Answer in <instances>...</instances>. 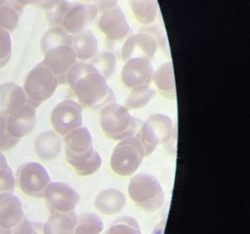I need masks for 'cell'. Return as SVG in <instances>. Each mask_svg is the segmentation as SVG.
<instances>
[{
  "mask_svg": "<svg viewBox=\"0 0 250 234\" xmlns=\"http://www.w3.org/2000/svg\"><path fill=\"white\" fill-rule=\"evenodd\" d=\"M66 162L81 176H92L102 166V157L94 148L93 137L87 127L73 130L63 138Z\"/></svg>",
  "mask_w": 250,
  "mask_h": 234,
  "instance_id": "6da1fadb",
  "label": "cell"
},
{
  "mask_svg": "<svg viewBox=\"0 0 250 234\" xmlns=\"http://www.w3.org/2000/svg\"><path fill=\"white\" fill-rule=\"evenodd\" d=\"M99 123L104 134L113 140L135 136L142 125L140 119L117 102H110L101 108Z\"/></svg>",
  "mask_w": 250,
  "mask_h": 234,
  "instance_id": "7a4b0ae2",
  "label": "cell"
},
{
  "mask_svg": "<svg viewBox=\"0 0 250 234\" xmlns=\"http://www.w3.org/2000/svg\"><path fill=\"white\" fill-rule=\"evenodd\" d=\"M78 100L89 108H102L115 102V95L108 86L106 79L97 70L79 78L71 87Z\"/></svg>",
  "mask_w": 250,
  "mask_h": 234,
  "instance_id": "3957f363",
  "label": "cell"
},
{
  "mask_svg": "<svg viewBox=\"0 0 250 234\" xmlns=\"http://www.w3.org/2000/svg\"><path fill=\"white\" fill-rule=\"evenodd\" d=\"M128 194L141 210L153 213L165 202V194L159 180L149 174H137L129 181Z\"/></svg>",
  "mask_w": 250,
  "mask_h": 234,
  "instance_id": "277c9868",
  "label": "cell"
},
{
  "mask_svg": "<svg viewBox=\"0 0 250 234\" xmlns=\"http://www.w3.org/2000/svg\"><path fill=\"white\" fill-rule=\"evenodd\" d=\"M176 129L171 117L164 114L150 115L141 126L136 136L140 139L146 156L150 155L159 144H170Z\"/></svg>",
  "mask_w": 250,
  "mask_h": 234,
  "instance_id": "5b68a950",
  "label": "cell"
},
{
  "mask_svg": "<svg viewBox=\"0 0 250 234\" xmlns=\"http://www.w3.org/2000/svg\"><path fill=\"white\" fill-rule=\"evenodd\" d=\"M145 157V149L136 136L124 138L115 145L111 153L110 169L117 176H131L137 172Z\"/></svg>",
  "mask_w": 250,
  "mask_h": 234,
  "instance_id": "8992f818",
  "label": "cell"
},
{
  "mask_svg": "<svg viewBox=\"0 0 250 234\" xmlns=\"http://www.w3.org/2000/svg\"><path fill=\"white\" fill-rule=\"evenodd\" d=\"M58 85L57 76L43 62H40L28 72L22 89L27 102L37 107L53 96Z\"/></svg>",
  "mask_w": 250,
  "mask_h": 234,
  "instance_id": "52a82bcc",
  "label": "cell"
},
{
  "mask_svg": "<svg viewBox=\"0 0 250 234\" xmlns=\"http://www.w3.org/2000/svg\"><path fill=\"white\" fill-rule=\"evenodd\" d=\"M163 42L162 33L157 26L144 27L127 37L120 51L121 58L124 61L132 58L150 59Z\"/></svg>",
  "mask_w": 250,
  "mask_h": 234,
  "instance_id": "ba28073f",
  "label": "cell"
},
{
  "mask_svg": "<svg viewBox=\"0 0 250 234\" xmlns=\"http://www.w3.org/2000/svg\"><path fill=\"white\" fill-rule=\"evenodd\" d=\"M16 177L20 189L31 197H43L45 189L51 182L48 171L37 162L22 164L18 169Z\"/></svg>",
  "mask_w": 250,
  "mask_h": 234,
  "instance_id": "9c48e42d",
  "label": "cell"
},
{
  "mask_svg": "<svg viewBox=\"0 0 250 234\" xmlns=\"http://www.w3.org/2000/svg\"><path fill=\"white\" fill-rule=\"evenodd\" d=\"M51 123L55 132L62 136L82 127L81 105L72 99L62 100L52 110Z\"/></svg>",
  "mask_w": 250,
  "mask_h": 234,
  "instance_id": "30bf717a",
  "label": "cell"
},
{
  "mask_svg": "<svg viewBox=\"0 0 250 234\" xmlns=\"http://www.w3.org/2000/svg\"><path fill=\"white\" fill-rule=\"evenodd\" d=\"M43 197L52 213L74 211L80 200L79 193L69 184L62 181H51Z\"/></svg>",
  "mask_w": 250,
  "mask_h": 234,
  "instance_id": "8fae6325",
  "label": "cell"
},
{
  "mask_svg": "<svg viewBox=\"0 0 250 234\" xmlns=\"http://www.w3.org/2000/svg\"><path fill=\"white\" fill-rule=\"evenodd\" d=\"M97 24L110 41H121L131 33L125 14L118 4L101 12Z\"/></svg>",
  "mask_w": 250,
  "mask_h": 234,
  "instance_id": "7c38bea8",
  "label": "cell"
},
{
  "mask_svg": "<svg viewBox=\"0 0 250 234\" xmlns=\"http://www.w3.org/2000/svg\"><path fill=\"white\" fill-rule=\"evenodd\" d=\"M44 54L43 63L57 76L59 84H64L68 69L76 62L77 58L70 45L62 44L48 49Z\"/></svg>",
  "mask_w": 250,
  "mask_h": 234,
  "instance_id": "4fadbf2b",
  "label": "cell"
},
{
  "mask_svg": "<svg viewBox=\"0 0 250 234\" xmlns=\"http://www.w3.org/2000/svg\"><path fill=\"white\" fill-rule=\"evenodd\" d=\"M153 67L150 59L145 58H132L125 61L122 66L120 78L122 84L128 89L149 85Z\"/></svg>",
  "mask_w": 250,
  "mask_h": 234,
  "instance_id": "5bb4252c",
  "label": "cell"
},
{
  "mask_svg": "<svg viewBox=\"0 0 250 234\" xmlns=\"http://www.w3.org/2000/svg\"><path fill=\"white\" fill-rule=\"evenodd\" d=\"M95 4H76L64 15L61 26L70 35L76 36L86 30L98 15Z\"/></svg>",
  "mask_w": 250,
  "mask_h": 234,
  "instance_id": "9a60e30c",
  "label": "cell"
},
{
  "mask_svg": "<svg viewBox=\"0 0 250 234\" xmlns=\"http://www.w3.org/2000/svg\"><path fill=\"white\" fill-rule=\"evenodd\" d=\"M36 107L25 103L9 115H6V129L8 134L15 139L29 135L35 127Z\"/></svg>",
  "mask_w": 250,
  "mask_h": 234,
  "instance_id": "2e32d148",
  "label": "cell"
},
{
  "mask_svg": "<svg viewBox=\"0 0 250 234\" xmlns=\"http://www.w3.org/2000/svg\"><path fill=\"white\" fill-rule=\"evenodd\" d=\"M21 200L12 193L0 195V225L13 228L23 219Z\"/></svg>",
  "mask_w": 250,
  "mask_h": 234,
  "instance_id": "e0dca14e",
  "label": "cell"
},
{
  "mask_svg": "<svg viewBox=\"0 0 250 234\" xmlns=\"http://www.w3.org/2000/svg\"><path fill=\"white\" fill-rule=\"evenodd\" d=\"M25 103L27 98L22 87L11 82L0 85V109L5 115L11 114Z\"/></svg>",
  "mask_w": 250,
  "mask_h": 234,
  "instance_id": "ac0fdd59",
  "label": "cell"
},
{
  "mask_svg": "<svg viewBox=\"0 0 250 234\" xmlns=\"http://www.w3.org/2000/svg\"><path fill=\"white\" fill-rule=\"evenodd\" d=\"M126 204L125 195L116 188H106L95 198L96 209L104 214L112 215L120 213Z\"/></svg>",
  "mask_w": 250,
  "mask_h": 234,
  "instance_id": "d6986e66",
  "label": "cell"
},
{
  "mask_svg": "<svg viewBox=\"0 0 250 234\" xmlns=\"http://www.w3.org/2000/svg\"><path fill=\"white\" fill-rule=\"evenodd\" d=\"M34 152L38 158L50 161L58 157L62 149V139L55 131L41 133L34 140Z\"/></svg>",
  "mask_w": 250,
  "mask_h": 234,
  "instance_id": "ffe728a7",
  "label": "cell"
},
{
  "mask_svg": "<svg viewBox=\"0 0 250 234\" xmlns=\"http://www.w3.org/2000/svg\"><path fill=\"white\" fill-rule=\"evenodd\" d=\"M151 81L157 91L167 99H174L176 97V84L174 76V67L171 61L162 63L153 70Z\"/></svg>",
  "mask_w": 250,
  "mask_h": 234,
  "instance_id": "44dd1931",
  "label": "cell"
},
{
  "mask_svg": "<svg viewBox=\"0 0 250 234\" xmlns=\"http://www.w3.org/2000/svg\"><path fill=\"white\" fill-rule=\"evenodd\" d=\"M77 214L74 211L52 213L43 225V234H74Z\"/></svg>",
  "mask_w": 250,
  "mask_h": 234,
  "instance_id": "7402d4cb",
  "label": "cell"
},
{
  "mask_svg": "<svg viewBox=\"0 0 250 234\" xmlns=\"http://www.w3.org/2000/svg\"><path fill=\"white\" fill-rule=\"evenodd\" d=\"M76 58L82 62L91 61L98 54V40L91 30H85L82 33L73 36L72 45Z\"/></svg>",
  "mask_w": 250,
  "mask_h": 234,
  "instance_id": "603a6c76",
  "label": "cell"
},
{
  "mask_svg": "<svg viewBox=\"0 0 250 234\" xmlns=\"http://www.w3.org/2000/svg\"><path fill=\"white\" fill-rule=\"evenodd\" d=\"M129 5L136 20L140 23L149 26L156 21L159 11L156 1H130Z\"/></svg>",
  "mask_w": 250,
  "mask_h": 234,
  "instance_id": "cb8c5ba5",
  "label": "cell"
},
{
  "mask_svg": "<svg viewBox=\"0 0 250 234\" xmlns=\"http://www.w3.org/2000/svg\"><path fill=\"white\" fill-rule=\"evenodd\" d=\"M23 4L16 1H3L0 5V28L13 31L20 20Z\"/></svg>",
  "mask_w": 250,
  "mask_h": 234,
  "instance_id": "d4e9b609",
  "label": "cell"
},
{
  "mask_svg": "<svg viewBox=\"0 0 250 234\" xmlns=\"http://www.w3.org/2000/svg\"><path fill=\"white\" fill-rule=\"evenodd\" d=\"M73 36L68 34L61 25L60 26H53L48 31L45 32V34L41 38L40 42V48L41 51L44 53L48 49L62 45H72Z\"/></svg>",
  "mask_w": 250,
  "mask_h": 234,
  "instance_id": "484cf974",
  "label": "cell"
},
{
  "mask_svg": "<svg viewBox=\"0 0 250 234\" xmlns=\"http://www.w3.org/2000/svg\"><path fill=\"white\" fill-rule=\"evenodd\" d=\"M104 229L101 217L93 213H83L77 215L74 234H100Z\"/></svg>",
  "mask_w": 250,
  "mask_h": 234,
  "instance_id": "4316f807",
  "label": "cell"
},
{
  "mask_svg": "<svg viewBox=\"0 0 250 234\" xmlns=\"http://www.w3.org/2000/svg\"><path fill=\"white\" fill-rule=\"evenodd\" d=\"M154 96H155V90L150 88L149 85L134 88L131 90L128 98H126L125 107L128 110L143 108L149 103V101Z\"/></svg>",
  "mask_w": 250,
  "mask_h": 234,
  "instance_id": "83f0119b",
  "label": "cell"
},
{
  "mask_svg": "<svg viewBox=\"0 0 250 234\" xmlns=\"http://www.w3.org/2000/svg\"><path fill=\"white\" fill-rule=\"evenodd\" d=\"M96 70L105 79L112 76L116 68V56L110 51H104L96 55L90 61Z\"/></svg>",
  "mask_w": 250,
  "mask_h": 234,
  "instance_id": "f1b7e54d",
  "label": "cell"
},
{
  "mask_svg": "<svg viewBox=\"0 0 250 234\" xmlns=\"http://www.w3.org/2000/svg\"><path fill=\"white\" fill-rule=\"evenodd\" d=\"M105 234H143L139 222L132 216L123 215L116 218Z\"/></svg>",
  "mask_w": 250,
  "mask_h": 234,
  "instance_id": "f546056e",
  "label": "cell"
},
{
  "mask_svg": "<svg viewBox=\"0 0 250 234\" xmlns=\"http://www.w3.org/2000/svg\"><path fill=\"white\" fill-rule=\"evenodd\" d=\"M71 6V3L67 1H57V3L51 9L46 11V19L48 23L52 27L60 26L62 24V20L64 15Z\"/></svg>",
  "mask_w": 250,
  "mask_h": 234,
  "instance_id": "4dcf8cb0",
  "label": "cell"
},
{
  "mask_svg": "<svg viewBox=\"0 0 250 234\" xmlns=\"http://www.w3.org/2000/svg\"><path fill=\"white\" fill-rule=\"evenodd\" d=\"M96 71V68L90 63V62H82V61H76L67 71L65 75V82L66 85H68L70 88L74 85V83L84 76L85 74Z\"/></svg>",
  "mask_w": 250,
  "mask_h": 234,
  "instance_id": "1f68e13d",
  "label": "cell"
},
{
  "mask_svg": "<svg viewBox=\"0 0 250 234\" xmlns=\"http://www.w3.org/2000/svg\"><path fill=\"white\" fill-rule=\"evenodd\" d=\"M12 55V39L10 32L0 28V68L10 60Z\"/></svg>",
  "mask_w": 250,
  "mask_h": 234,
  "instance_id": "d6a6232c",
  "label": "cell"
},
{
  "mask_svg": "<svg viewBox=\"0 0 250 234\" xmlns=\"http://www.w3.org/2000/svg\"><path fill=\"white\" fill-rule=\"evenodd\" d=\"M15 184L16 179L9 166L0 168V195L12 193L15 189Z\"/></svg>",
  "mask_w": 250,
  "mask_h": 234,
  "instance_id": "836d02e7",
  "label": "cell"
},
{
  "mask_svg": "<svg viewBox=\"0 0 250 234\" xmlns=\"http://www.w3.org/2000/svg\"><path fill=\"white\" fill-rule=\"evenodd\" d=\"M11 234H43V226L24 218L11 230Z\"/></svg>",
  "mask_w": 250,
  "mask_h": 234,
  "instance_id": "e575fe53",
  "label": "cell"
},
{
  "mask_svg": "<svg viewBox=\"0 0 250 234\" xmlns=\"http://www.w3.org/2000/svg\"><path fill=\"white\" fill-rule=\"evenodd\" d=\"M19 142L13 138L6 129V115L0 111V150H7Z\"/></svg>",
  "mask_w": 250,
  "mask_h": 234,
  "instance_id": "d590c367",
  "label": "cell"
},
{
  "mask_svg": "<svg viewBox=\"0 0 250 234\" xmlns=\"http://www.w3.org/2000/svg\"><path fill=\"white\" fill-rule=\"evenodd\" d=\"M0 234H11V229L10 228H5L0 225Z\"/></svg>",
  "mask_w": 250,
  "mask_h": 234,
  "instance_id": "8d00e7d4",
  "label": "cell"
},
{
  "mask_svg": "<svg viewBox=\"0 0 250 234\" xmlns=\"http://www.w3.org/2000/svg\"><path fill=\"white\" fill-rule=\"evenodd\" d=\"M2 3H3V1H0V5H1V4H2Z\"/></svg>",
  "mask_w": 250,
  "mask_h": 234,
  "instance_id": "74e56055",
  "label": "cell"
}]
</instances>
